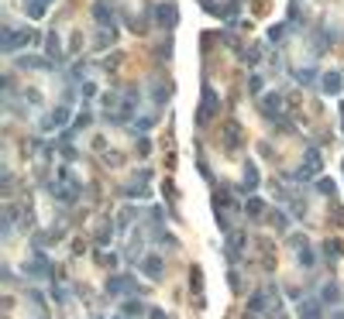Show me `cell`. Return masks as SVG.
Listing matches in <instances>:
<instances>
[{"label": "cell", "instance_id": "6da1fadb", "mask_svg": "<svg viewBox=\"0 0 344 319\" xmlns=\"http://www.w3.org/2000/svg\"><path fill=\"white\" fill-rule=\"evenodd\" d=\"M31 41H35V31L31 28H4V52L7 55H14L18 48L31 45Z\"/></svg>", "mask_w": 344, "mask_h": 319}, {"label": "cell", "instance_id": "7a4b0ae2", "mask_svg": "<svg viewBox=\"0 0 344 319\" xmlns=\"http://www.w3.org/2000/svg\"><path fill=\"white\" fill-rule=\"evenodd\" d=\"M134 288H138V282H134L131 275H114V278H107V295H114V299L128 295Z\"/></svg>", "mask_w": 344, "mask_h": 319}, {"label": "cell", "instance_id": "3957f363", "mask_svg": "<svg viewBox=\"0 0 344 319\" xmlns=\"http://www.w3.org/2000/svg\"><path fill=\"white\" fill-rule=\"evenodd\" d=\"M320 90H324L327 96H337L344 90V79L341 72H324V79H320Z\"/></svg>", "mask_w": 344, "mask_h": 319}, {"label": "cell", "instance_id": "277c9868", "mask_svg": "<svg viewBox=\"0 0 344 319\" xmlns=\"http://www.w3.org/2000/svg\"><path fill=\"white\" fill-rule=\"evenodd\" d=\"M317 169H320V154H317V151H310V154H306V169L296 172V179L306 182V179H313V175H317Z\"/></svg>", "mask_w": 344, "mask_h": 319}, {"label": "cell", "instance_id": "5b68a950", "mask_svg": "<svg viewBox=\"0 0 344 319\" xmlns=\"http://www.w3.org/2000/svg\"><path fill=\"white\" fill-rule=\"evenodd\" d=\"M66 120H69V107H59L55 113H48V117L41 120V127H45V131H52V127H62Z\"/></svg>", "mask_w": 344, "mask_h": 319}, {"label": "cell", "instance_id": "8992f818", "mask_svg": "<svg viewBox=\"0 0 344 319\" xmlns=\"http://www.w3.org/2000/svg\"><path fill=\"white\" fill-rule=\"evenodd\" d=\"M155 18H158L162 28H172V24H176V7H172V4H158V7H155Z\"/></svg>", "mask_w": 344, "mask_h": 319}, {"label": "cell", "instance_id": "52a82bcc", "mask_svg": "<svg viewBox=\"0 0 344 319\" xmlns=\"http://www.w3.org/2000/svg\"><path fill=\"white\" fill-rule=\"evenodd\" d=\"M141 271H145L148 278H162V258H158V254H148V258L141 261Z\"/></svg>", "mask_w": 344, "mask_h": 319}, {"label": "cell", "instance_id": "ba28073f", "mask_svg": "<svg viewBox=\"0 0 344 319\" xmlns=\"http://www.w3.org/2000/svg\"><path fill=\"white\" fill-rule=\"evenodd\" d=\"M293 244H296V254H300V264H306V268H313V251H310V244H306V237H296Z\"/></svg>", "mask_w": 344, "mask_h": 319}, {"label": "cell", "instance_id": "9c48e42d", "mask_svg": "<svg viewBox=\"0 0 344 319\" xmlns=\"http://www.w3.org/2000/svg\"><path fill=\"white\" fill-rule=\"evenodd\" d=\"M258 189V169H255V162H248L245 165V186H241V192H255Z\"/></svg>", "mask_w": 344, "mask_h": 319}, {"label": "cell", "instance_id": "30bf717a", "mask_svg": "<svg viewBox=\"0 0 344 319\" xmlns=\"http://www.w3.org/2000/svg\"><path fill=\"white\" fill-rule=\"evenodd\" d=\"M300 319H320V302H313V299L300 302Z\"/></svg>", "mask_w": 344, "mask_h": 319}, {"label": "cell", "instance_id": "8fae6325", "mask_svg": "<svg viewBox=\"0 0 344 319\" xmlns=\"http://www.w3.org/2000/svg\"><path fill=\"white\" fill-rule=\"evenodd\" d=\"M248 309L255 312V316H258V312H265V309H268V295H265V292H255V295L248 299Z\"/></svg>", "mask_w": 344, "mask_h": 319}, {"label": "cell", "instance_id": "7c38bea8", "mask_svg": "<svg viewBox=\"0 0 344 319\" xmlns=\"http://www.w3.org/2000/svg\"><path fill=\"white\" fill-rule=\"evenodd\" d=\"M320 302H334V305H337V302H341V288L334 282H327L324 288H320Z\"/></svg>", "mask_w": 344, "mask_h": 319}, {"label": "cell", "instance_id": "4fadbf2b", "mask_svg": "<svg viewBox=\"0 0 344 319\" xmlns=\"http://www.w3.org/2000/svg\"><path fill=\"white\" fill-rule=\"evenodd\" d=\"M213 110H217V96H213V90H203V110H200V120H207Z\"/></svg>", "mask_w": 344, "mask_h": 319}, {"label": "cell", "instance_id": "5bb4252c", "mask_svg": "<svg viewBox=\"0 0 344 319\" xmlns=\"http://www.w3.org/2000/svg\"><path fill=\"white\" fill-rule=\"evenodd\" d=\"M48 4H52V0H24V7H28L31 18H41V14L48 11Z\"/></svg>", "mask_w": 344, "mask_h": 319}, {"label": "cell", "instance_id": "9a60e30c", "mask_svg": "<svg viewBox=\"0 0 344 319\" xmlns=\"http://www.w3.org/2000/svg\"><path fill=\"white\" fill-rule=\"evenodd\" d=\"M93 14H96L100 24H110V4H107V0H96V4H93Z\"/></svg>", "mask_w": 344, "mask_h": 319}, {"label": "cell", "instance_id": "2e32d148", "mask_svg": "<svg viewBox=\"0 0 344 319\" xmlns=\"http://www.w3.org/2000/svg\"><path fill=\"white\" fill-rule=\"evenodd\" d=\"M262 209H265V203L251 196V199H248V216H251V220H258V216H262Z\"/></svg>", "mask_w": 344, "mask_h": 319}, {"label": "cell", "instance_id": "e0dca14e", "mask_svg": "<svg viewBox=\"0 0 344 319\" xmlns=\"http://www.w3.org/2000/svg\"><path fill=\"white\" fill-rule=\"evenodd\" d=\"M141 312H145L141 302H124V316H141Z\"/></svg>", "mask_w": 344, "mask_h": 319}, {"label": "cell", "instance_id": "ac0fdd59", "mask_svg": "<svg viewBox=\"0 0 344 319\" xmlns=\"http://www.w3.org/2000/svg\"><path fill=\"white\" fill-rule=\"evenodd\" d=\"M21 65H24V69H45L48 62H45V58H21Z\"/></svg>", "mask_w": 344, "mask_h": 319}, {"label": "cell", "instance_id": "d6986e66", "mask_svg": "<svg viewBox=\"0 0 344 319\" xmlns=\"http://www.w3.org/2000/svg\"><path fill=\"white\" fill-rule=\"evenodd\" d=\"M313 69H300V72H296V79H300V83H313Z\"/></svg>", "mask_w": 344, "mask_h": 319}, {"label": "cell", "instance_id": "ffe728a7", "mask_svg": "<svg viewBox=\"0 0 344 319\" xmlns=\"http://www.w3.org/2000/svg\"><path fill=\"white\" fill-rule=\"evenodd\" d=\"M48 55L59 58V35H48Z\"/></svg>", "mask_w": 344, "mask_h": 319}, {"label": "cell", "instance_id": "44dd1931", "mask_svg": "<svg viewBox=\"0 0 344 319\" xmlns=\"http://www.w3.org/2000/svg\"><path fill=\"white\" fill-rule=\"evenodd\" d=\"M286 35V28H282V24H279V28H272V31H268V38H272V41H279V38Z\"/></svg>", "mask_w": 344, "mask_h": 319}, {"label": "cell", "instance_id": "7402d4cb", "mask_svg": "<svg viewBox=\"0 0 344 319\" xmlns=\"http://www.w3.org/2000/svg\"><path fill=\"white\" fill-rule=\"evenodd\" d=\"M317 189H320V192H334V182H327V179H320V182H317Z\"/></svg>", "mask_w": 344, "mask_h": 319}, {"label": "cell", "instance_id": "603a6c76", "mask_svg": "<svg viewBox=\"0 0 344 319\" xmlns=\"http://www.w3.org/2000/svg\"><path fill=\"white\" fill-rule=\"evenodd\" d=\"M148 316L152 319H165V312H162V309H148Z\"/></svg>", "mask_w": 344, "mask_h": 319}, {"label": "cell", "instance_id": "cb8c5ba5", "mask_svg": "<svg viewBox=\"0 0 344 319\" xmlns=\"http://www.w3.org/2000/svg\"><path fill=\"white\" fill-rule=\"evenodd\" d=\"M334 319H344V312H334Z\"/></svg>", "mask_w": 344, "mask_h": 319}, {"label": "cell", "instance_id": "d4e9b609", "mask_svg": "<svg viewBox=\"0 0 344 319\" xmlns=\"http://www.w3.org/2000/svg\"><path fill=\"white\" fill-rule=\"evenodd\" d=\"M341 120H344V103H341Z\"/></svg>", "mask_w": 344, "mask_h": 319}, {"label": "cell", "instance_id": "484cf974", "mask_svg": "<svg viewBox=\"0 0 344 319\" xmlns=\"http://www.w3.org/2000/svg\"><path fill=\"white\" fill-rule=\"evenodd\" d=\"M117 319H128V316H117Z\"/></svg>", "mask_w": 344, "mask_h": 319}]
</instances>
